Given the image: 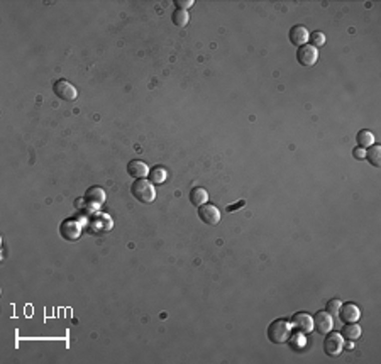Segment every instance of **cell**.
<instances>
[{
	"label": "cell",
	"instance_id": "cell-17",
	"mask_svg": "<svg viewBox=\"0 0 381 364\" xmlns=\"http://www.w3.org/2000/svg\"><path fill=\"white\" fill-rule=\"evenodd\" d=\"M365 160L370 161V165L375 166V168H380V166H381V148H380V146H376V144L370 146V148H368V151H366V158H365Z\"/></svg>",
	"mask_w": 381,
	"mask_h": 364
},
{
	"label": "cell",
	"instance_id": "cell-6",
	"mask_svg": "<svg viewBox=\"0 0 381 364\" xmlns=\"http://www.w3.org/2000/svg\"><path fill=\"white\" fill-rule=\"evenodd\" d=\"M297 59L302 66H314L319 59V49L312 44H303L297 49Z\"/></svg>",
	"mask_w": 381,
	"mask_h": 364
},
{
	"label": "cell",
	"instance_id": "cell-24",
	"mask_svg": "<svg viewBox=\"0 0 381 364\" xmlns=\"http://www.w3.org/2000/svg\"><path fill=\"white\" fill-rule=\"evenodd\" d=\"M353 156L356 158V160H365V158H366V151H365L363 148H359V146H358V148L353 149Z\"/></svg>",
	"mask_w": 381,
	"mask_h": 364
},
{
	"label": "cell",
	"instance_id": "cell-9",
	"mask_svg": "<svg viewBox=\"0 0 381 364\" xmlns=\"http://www.w3.org/2000/svg\"><path fill=\"white\" fill-rule=\"evenodd\" d=\"M292 327H295L302 334H308L314 331V320H312V317L305 314V312H300V314H295L292 317Z\"/></svg>",
	"mask_w": 381,
	"mask_h": 364
},
{
	"label": "cell",
	"instance_id": "cell-25",
	"mask_svg": "<svg viewBox=\"0 0 381 364\" xmlns=\"http://www.w3.org/2000/svg\"><path fill=\"white\" fill-rule=\"evenodd\" d=\"M244 205H246V202H244V200H239L237 203H234V205H229V207L225 208V210H227V212H235V210H237V208L244 207Z\"/></svg>",
	"mask_w": 381,
	"mask_h": 364
},
{
	"label": "cell",
	"instance_id": "cell-26",
	"mask_svg": "<svg viewBox=\"0 0 381 364\" xmlns=\"http://www.w3.org/2000/svg\"><path fill=\"white\" fill-rule=\"evenodd\" d=\"M344 346H346V348H348V349H353V348H354L353 341H351V342H348V344H344Z\"/></svg>",
	"mask_w": 381,
	"mask_h": 364
},
{
	"label": "cell",
	"instance_id": "cell-18",
	"mask_svg": "<svg viewBox=\"0 0 381 364\" xmlns=\"http://www.w3.org/2000/svg\"><path fill=\"white\" fill-rule=\"evenodd\" d=\"M356 143H358L359 148H363V149H366V148H370V146H373V144H375V136H373V132H370L368 129H361V131L358 132V136H356Z\"/></svg>",
	"mask_w": 381,
	"mask_h": 364
},
{
	"label": "cell",
	"instance_id": "cell-12",
	"mask_svg": "<svg viewBox=\"0 0 381 364\" xmlns=\"http://www.w3.org/2000/svg\"><path fill=\"white\" fill-rule=\"evenodd\" d=\"M127 173H129L134 180H141V178H144V177H148L149 175V168H148V165L144 161L131 160L129 163H127Z\"/></svg>",
	"mask_w": 381,
	"mask_h": 364
},
{
	"label": "cell",
	"instance_id": "cell-14",
	"mask_svg": "<svg viewBox=\"0 0 381 364\" xmlns=\"http://www.w3.org/2000/svg\"><path fill=\"white\" fill-rule=\"evenodd\" d=\"M148 177L153 185H163V183L166 182V178H168V171H166L165 166H153V168L149 170Z\"/></svg>",
	"mask_w": 381,
	"mask_h": 364
},
{
	"label": "cell",
	"instance_id": "cell-13",
	"mask_svg": "<svg viewBox=\"0 0 381 364\" xmlns=\"http://www.w3.org/2000/svg\"><path fill=\"white\" fill-rule=\"evenodd\" d=\"M85 200L93 205V207H98V205H102L105 202V191L102 190L100 186H92L87 190V193H85Z\"/></svg>",
	"mask_w": 381,
	"mask_h": 364
},
{
	"label": "cell",
	"instance_id": "cell-19",
	"mask_svg": "<svg viewBox=\"0 0 381 364\" xmlns=\"http://www.w3.org/2000/svg\"><path fill=\"white\" fill-rule=\"evenodd\" d=\"M171 20H173V24L177 25V27H185V25L188 24V20H190V17H188L187 10L177 8V10L173 12V15H171Z\"/></svg>",
	"mask_w": 381,
	"mask_h": 364
},
{
	"label": "cell",
	"instance_id": "cell-11",
	"mask_svg": "<svg viewBox=\"0 0 381 364\" xmlns=\"http://www.w3.org/2000/svg\"><path fill=\"white\" fill-rule=\"evenodd\" d=\"M308 36H310V32L307 31V27L305 25H300V24H297V25H293L292 29H290V34H288V37H290V41H292V44H295V46H303L305 42L308 41Z\"/></svg>",
	"mask_w": 381,
	"mask_h": 364
},
{
	"label": "cell",
	"instance_id": "cell-16",
	"mask_svg": "<svg viewBox=\"0 0 381 364\" xmlns=\"http://www.w3.org/2000/svg\"><path fill=\"white\" fill-rule=\"evenodd\" d=\"M207 200H208V193H207L205 188L195 186V188H191L190 190V202L193 203L195 207H200V205L207 203Z\"/></svg>",
	"mask_w": 381,
	"mask_h": 364
},
{
	"label": "cell",
	"instance_id": "cell-1",
	"mask_svg": "<svg viewBox=\"0 0 381 364\" xmlns=\"http://www.w3.org/2000/svg\"><path fill=\"white\" fill-rule=\"evenodd\" d=\"M292 337V322L286 319H276L268 325V339L273 344H286Z\"/></svg>",
	"mask_w": 381,
	"mask_h": 364
},
{
	"label": "cell",
	"instance_id": "cell-22",
	"mask_svg": "<svg viewBox=\"0 0 381 364\" xmlns=\"http://www.w3.org/2000/svg\"><path fill=\"white\" fill-rule=\"evenodd\" d=\"M341 305H342L341 300H336V298H334V300H329L327 305H325V310H327L332 317H339Z\"/></svg>",
	"mask_w": 381,
	"mask_h": 364
},
{
	"label": "cell",
	"instance_id": "cell-15",
	"mask_svg": "<svg viewBox=\"0 0 381 364\" xmlns=\"http://www.w3.org/2000/svg\"><path fill=\"white\" fill-rule=\"evenodd\" d=\"M341 336L348 341H356L361 337V327L358 325V322H348L341 329Z\"/></svg>",
	"mask_w": 381,
	"mask_h": 364
},
{
	"label": "cell",
	"instance_id": "cell-5",
	"mask_svg": "<svg viewBox=\"0 0 381 364\" xmlns=\"http://www.w3.org/2000/svg\"><path fill=\"white\" fill-rule=\"evenodd\" d=\"M59 234L65 241H76L81 234V225L78 220L75 218H66L59 225Z\"/></svg>",
	"mask_w": 381,
	"mask_h": 364
},
{
	"label": "cell",
	"instance_id": "cell-10",
	"mask_svg": "<svg viewBox=\"0 0 381 364\" xmlns=\"http://www.w3.org/2000/svg\"><path fill=\"white\" fill-rule=\"evenodd\" d=\"M359 315H361V312H359V308H358L356 303H342V305H341L339 317H341V320L344 324L358 322Z\"/></svg>",
	"mask_w": 381,
	"mask_h": 364
},
{
	"label": "cell",
	"instance_id": "cell-3",
	"mask_svg": "<svg viewBox=\"0 0 381 364\" xmlns=\"http://www.w3.org/2000/svg\"><path fill=\"white\" fill-rule=\"evenodd\" d=\"M344 349V337L341 332H327L324 339V353L331 358H337Z\"/></svg>",
	"mask_w": 381,
	"mask_h": 364
},
{
	"label": "cell",
	"instance_id": "cell-20",
	"mask_svg": "<svg viewBox=\"0 0 381 364\" xmlns=\"http://www.w3.org/2000/svg\"><path fill=\"white\" fill-rule=\"evenodd\" d=\"M288 342H290V346H292V348H293L295 351L303 349V348H305V344H307V342H305V336H303L302 332L295 334V336L292 334V337L288 339Z\"/></svg>",
	"mask_w": 381,
	"mask_h": 364
},
{
	"label": "cell",
	"instance_id": "cell-23",
	"mask_svg": "<svg viewBox=\"0 0 381 364\" xmlns=\"http://www.w3.org/2000/svg\"><path fill=\"white\" fill-rule=\"evenodd\" d=\"M175 5L182 10H187V8L193 7V0H175Z\"/></svg>",
	"mask_w": 381,
	"mask_h": 364
},
{
	"label": "cell",
	"instance_id": "cell-7",
	"mask_svg": "<svg viewBox=\"0 0 381 364\" xmlns=\"http://www.w3.org/2000/svg\"><path fill=\"white\" fill-rule=\"evenodd\" d=\"M314 320V329L319 334H327L332 331V325H334V320H332V315L329 314L327 310H319L315 312V315L312 317Z\"/></svg>",
	"mask_w": 381,
	"mask_h": 364
},
{
	"label": "cell",
	"instance_id": "cell-2",
	"mask_svg": "<svg viewBox=\"0 0 381 364\" xmlns=\"http://www.w3.org/2000/svg\"><path fill=\"white\" fill-rule=\"evenodd\" d=\"M131 193L138 202L141 203H151L156 198V191H154V185L149 180H136L131 186Z\"/></svg>",
	"mask_w": 381,
	"mask_h": 364
},
{
	"label": "cell",
	"instance_id": "cell-4",
	"mask_svg": "<svg viewBox=\"0 0 381 364\" xmlns=\"http://www.w3.org/2000/svg\"><path fill=\"white\" fill-rule=\"evenodd\" d=\"M53 92L58 98H61V100H65V102H73V100H76V97H78L76 88L68 80H56L54 81Z\"/></svg>",
	"mask_w": 381,
	"mask_h": 364
},
{
	"label": "cell",
	"instance_id": "cell-8",
	"mask_svg": "<svg viewBox=\"0 0 381 364\" xmlns=\"http://www.w3.org/2000/svg\"><path fill=\"white\" fill-rule=\"evenodd\" d=\"M198 217L200 220L205 222L208 225H217L220 222V212L215 205L212 203H203L198 207Z\"/></svg>",
	"mask_w": 381,
	"mask_h": 364
},
{
	"label": "cell",
	"instance_id": "cell-21",
	"mask_svg": "<svg viewBox=\"0 0 381 364\" xmlns=\"http://www.w3.org/2000/svg\"><path fill=\"white\" fill-rule=\"evenodd\" d=\"M308 39H310L314 48H320V46L325 44V34L320 32V31H315V32H312L310 36H308Z\"/></svg>",
	"mask_w": 381,
	"mask_h": 364
}]
</instances>
